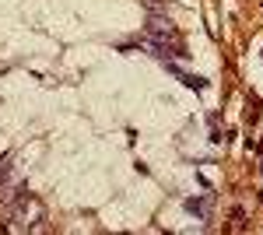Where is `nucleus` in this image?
<instances>
[{"mask_svg":"<svg viewBox=\"0 0 263 235\" xmlns=\"http://www.w3.org/2000/svg\"><path fill=\"white\" fill-rule=\"evenodd\" d=\"M165 63H168V60H165ZM168 70H172V74H179V81H182V84H186V88H197V92H200L203 84H207V81H203L200 74H182V70H179V67H176V63H168Z\"/></svg>","mask_w":263,"mask_h":235,"instance_id":"obj_1","label":"nucleus"},{"mask_svg":"<svg viewBox=\"0 0 263 235\" xmlns=\"http://www.w3.org/2000/svg\"><path fill=\"white\" fill-rule=\"evenodd\" d=\"M207 207H211V196H203V200H186V211L190 214H207Z\"/></svg>","mask_w":263,"mask_h":235,"instance_id":"obj_2","label":"nucleus"},{"mask_svg":"<svg viewBox=\"0 0 263 235\" xmlns=\"http://www.w3.org/2000/svg\"><path fill=\"white\" fill-rule=\"evenodd\" d=\"M144 4H147L151 11H162V7H165V4H168V0H144Z\"/></svg>","mask_w":263,"mask_h":235,"instance_id":"obj_3","label":"nucleus"}]
</instances>
